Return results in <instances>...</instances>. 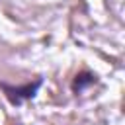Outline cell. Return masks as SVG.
Segmentation results:
<instances>
[{"label": "cell", "instance_id": "cell-1", "mask_svg": "<svg viewBox=\"0 0 125 125\" xmlns=\"http://www.w3.org/2000/svg\"><path fill=\"white\" fill-rule=\"evenodd\" d=\"M41 86H43L41 76H37L33 82H25V84H20V86H14V84H8V82L0 80V90H2L4 98L8 100V104L14 105V107H20L21 104L33 100Z\"/></svg>", "mask_w": 125, "mask_h": 125}, {"label": "cell", "instance_id": "cell-2", "mask_svg": "<svg viewBox=\"0 0 125 125\" xmlns=\"http://www.w3.org/2000/svg\"><path fill=\"white\" fill-rule=\"evenodd\" d=\"M94 84H98V76L94 74V72H90V70H80V72H76V76L72 78V84H70V90H72V94H82L86 88H90V86H94Z\"/></svg>", "mask_w": 125, "mask_h": 125}]
</instances>
